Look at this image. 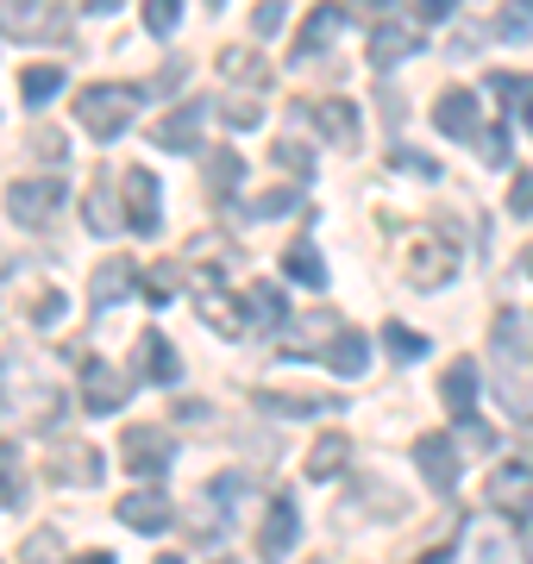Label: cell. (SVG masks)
<instances>
[{
	"label": "cell",
	"mask_w": 533,
	"mask_h": 564,
	"mask_svg": "<svg viewBox=\"0 0 533 564\" xmlns=\"http://www.w3.org/2000/svg\"><path fill=\"white\" fill-rule=\"evenodd\" d=\"M521 126H527V132H533V95H527V101H521Z\"/></svg>",
	"instance_id": "obj_50"
},
{
	"label": "cell",
	"mask_w": 533,
	"mask_h": 564,
	"mask_svg": "<svg viewBox=\"0 0 533 564\" xmlns=\"http://www.w3.org/2000/svg\"><path fill=\"white\" fill-rule=\"evenodd\" d=\"M283 276L302 282V289H327V263H320V251H314V239H295L283 251Z\"/></svg>",
	"instance_id": "obj_24"
},
{
	"label": "cell",
	"mask_w": 533,
	"mask_h": 564,
	"mask_svg": "<svg viewBox=\"0 0 533 564\" xmlns=\"http://www.w3.org/2000/svg\"><path fill=\"white\" fill-rule=\"evenodd\" d=\"M421 44H427V25L414 20V7H390L383 20H370V63H377V69L414 57Z\"/></svg>",
	"instance_id": "obj_2"
},
{
	"label": "cell",
	"mask_w": 533,
	"mask_h": 564,
	"mask_svg": "<svg viewBox=\"0 0 533 564\" xmlns=\"http://www.w3.org/2000/svg\"><path fill=\"white\" fill-rule=\"evenodd\" d=\"M258 408H270L276 421H308V414H333L346 402L327 395V389H258Z\"/></svg>",
	"instance_id": "obj_13"
},
{
	"label": "cell",
	"mask_w": 533,
	"mask_h": 564,
	"mask_svg": "<svg viewBox=\"0 0 533 564\" xmlns=\"http://www.w3.org/2000/svg\"><path fill=\"white\" fill-rule=\"evenodd\" d=\"M421 564H452V552H421Z\"/></svg>",
	"instance_id": "obj_49"
},
{
	"label": "cell",
	"mask_w": 533,
	"mask_h": 564,
	"mask_svg": "<svg viewBox=\"0 0 533 564\" xmlns=\"http://www.w3.org/2000/svg\"><path fill=\"white\" fill-rule=\"evenodd\" d=\"M0 32H13V39H32V44H57L69 32V13L63 7H32V0H13V7H0Z\"/></svg>",
	"instance_id": "obj_7"
},
{
	"label": "cell",
	"mask_w": 533,
	"mask_h": 564,
	"mask_svg": "<svg viewBox=\"0 0 533 564\" xmlns=\"http://www.w3.org/2000/svg\"><path fill=\"white\" fill-rule=\"evenodd\" d=\"M176 282H183V270H176V263H157V270L144 276V295H151V302L164 307L170 295H176Z\"/></svg>",
	"instance_id": "obj_37"
},
{
	"label": "cell",
	"mask_w": 533,
	"mask_h": 564,
	"mask_svg": "<svg viewBox=\"0 0 533 564\" xmlns=\"http://www.w3.org/2000/svg\"><path fill=\"white\" fill-rule=\"evenodd\" d=\"M490 508L496 514H509V521L533 514V464L527 458H502L490 470Z\"/></svg>",
	"instance_id": "obj_5"
},
{
	"label": "cell",
	"mask_w": 533,
	"mask_h": 564,
	"mask_svg": "<svg viewBox=\"0 0 533 564\" xmlns=\"http://www.w3.org/2000/svg\"><path fill=\"white\" fill-rule=\"evenodd\" d=\"M414 464H421V477H427L439 496H452V489H458V477H465L458 445H452L446 433H421V440H414Z\"/></svg>",
	"instance_id": "obj_8"
},
{
	"label": "cell",
	"mask_w": 533,
	"mask_h": 564,
	"mask_svg": "<svg viewBox=\"0 0 533 564\" xmlns=\"http://www.w3.org/2000/svg\"><path fill=\"white\" fill-rule=\"evenodd\" d=\"M32 321H39V326H57L63 321V295H57V289H44L39 302H32Z\"/></svg>",
	"instance_id": "obj_41"
},
{
	"label": "cell",
	"mask_w": 533,
	"mask_h": 564,
	"mask_svg": "<svg viewBox=\"0 0 533 564\" xmlns=\"http://www.w3.org/2000/svg\"><path fill=\"white\" fill-rule=\"evenodd\" d=\"M157 564H183V558H176V552H164V558H157Z\"/></svg>",
	"instance_id": "obj_53"
},
{
	"label": "cell",
	"mask_w": 533,
	"mask_h": 564,
	"mask_svg": "<svg viewBox=\"0 0 533 564\" xmlns=\"http://www.w3.org/2000/svg\"><path fill=\"white\" fill-rule=\"evenodd\" d=\"M477 383H483V377H477V364L471 358H458L446 370V377H439V402L452 408V414H458V421H471V408H477Z\"/></svg>",
	"instance_id": "obj_23"
},
{
	"label": "cell",
	"mask_w": 533,
	"mask_h": 564,
	"mask_svg": "<svg viewBox=\"0 0 533 564\" xmlns=\"http://www.w3.org/2000/svg\"><path fill=\"white\" fill-rule=\"evenodd\" d=\"M496 39H533V0H514V7H502L490 20Z\"/></svg>",
	"instance_id": "obj_32"
},
{
	"label": "cell",
	"mask_w": 533,
	"mask_h": 564,
	"mask_svg": "<svg viewBox=\"0 0 533 564\" xmlns=\"http://www.w3.org/2000/svg\"><path fill=\"white\" fill-rule=\"evenodd\" d=\"M521 276H533V245H527V251H521Z\"/></svg>",
	"instance_id": "obj_51"
},
{
	"label": "cell",
	"mask_w": 533,
	"mask_h": 564,
	"mask_svg": "<svg viewBox=\"0 0 533 564\" xmlns=\"http://www.w3.org/2000/svg\"><path fill=\"white\" fill-rule=\"evenodd\" d=\"M295 540H302V514H295V502L289 496H276L264 514V527H258V558L264 564H283L289 552H295Z\"/></svg>",
	"instance_id": "obj_9"
},
{
	"label": "cell",
	"mask_w": 533,
	"mask_h": 564,
	"mask_svg": "<svg viewBox=\"0 0 533 564\" xmlns=\"http://www.w3.org/2000/svg\"><path fill=\"white\" fill-rule=\"evenodd\" d=\"M176 20H183V7H176V0H144V25H151L157 39H170Z\"/></svg>",
	"instance_id": "obj_36"
},
{
	"label": "cell",
	"mask_w": 533,
	"mask_h": 564,
	"mask_svg": "<svg viewBox=\"0 0 533 564\" xmlns=\"http://www.w3.org/2000/svg\"><path fill=\"white\" fill-rule=\"evenodd\" d=\"M57 88H63V69H57V63H32V69L20 76V95H25L32 107H44Z\"/></svg>",
	"instance_id": "obj_31"
},
{
	"label": "cell",
	"mask_w": 533,
	"mask_h": 564,
	"mask_svg": "<svg viewBox=\"0 0 533 564\" xmlns=\"http://www.w3.org/2000/svg\"><path fill=\"white\" fill-rule=\"evenodd\" d=\"M395 170H409V176H439V163H427V158H421V151H409V144H402V151H395Z\"/></svg>",
	"instance_id": "obj_45"
},
{
	"label": "cell",
	"mask_w": 533,
	"mask_h": 564,
	"mask_svg": "<svg viewBox=\"0 0 533 564\" xmlns=\"http://www.w3.org/2000/svg\"><path fill=\"white\" fill-rule=\"evenodd\" d=\"M132 289H139V270H132L126 258H101L95 276H88V307H120Z\"/></svg>",
	"instance_id": "obj_17"
},
{
	"label": "cell",
	"mask_w": 533,
	"mask_h": 564,
	"mask_svg": "<svg viewBox=\"0 0 533 564\" xmlns=\"http://www.w3.org/2000/svg\"><path fill=\"white\" fill-rule=\"evenodd\" d=\"M346 458H351L346 433H320V440H314V452H308V477H314V484H327L333 470H346Z\"/></svg>",
	"instance_id": "obj_27"
},
{
	"label": "cell",
	"mask_w": 533,
	"mask_h": 564,
	"mask_svg": "<svg viewBox=\"0 0 533 564\" xmlns=\"http://www.w3.org/2000/svg\"><path fill=\"white\" fill-rule=\"evenodd\" d=\"M320 364H327L333 377H365V370H370V345H365V333H358V326H339V339L320 345Z\"/></svg>",
	"instance_id": "obj_22"
},
{
	"label": "cell",
	"mask_w": 533,
	"mask_h": 564,
	"mask_svg": "<svg viewBox=\"0 0 533 564\" xmlns=\"http://www.w3.org/2000/svg\"><path fill=\"white\" fill-rule=\"evenodd\" d=\"M276 25H283V7H276V0H264V7H258V32H276Z\"/></svg>",
	"instance_id": "obj_47"
},
{
	"label": "cell",
	"mask_w": 533,
	"mask_h": 564,
	"mask_svg": "<svg viewBox=\"0 0 533 564\" xmlns=\"http://www.w3.org/2000/svg\"><path fill=\"white\" fill-rule=\"evenodd\" d=\"M276 163H283V170H289V163H295V170H302V176H308V151H302V144H276Z\"/></svg>",
	"instance_id": "obj_46"
},
{
	"label": "cell",
	"mask_w": 533,
	"mask_h": 564,
	"mask_svg": "<svg viewBox=\"0 0 533 564\" xmlns=\"http://www.w3.org/2000/svg\"><path fill=\"white\" fill-rule=\"evenodd\" d=\"M120 452H126V470L151 484V477H164V470H170V458H176V440H170V426H126Z\"/></svg>",
	"instance_id": "obj_3"
},
{
	"label": "cell",
	"mask_w": 533,
	"mask_h": 564,
	"mask_svg": "<svg viewBox=\"0 0 533 564\" xmlns=\"http://www.w3.org/2000/svg\"><path fill=\"white\" fill-rule=\"evenodd\" d=\"M521 445H527V452H533V421H521Z\"/></svg>",
	"instance_id": "obj_52"
},
{
	"label": "cell",
	"mask_w": 533,
	"mask_h": 564,
	"mask_svg": "<svg viewBox=\"0 0 533 564\" xmlns=\"http://www.w3.org/2000/svg\"><path fill=\"white\" fill-rule=\"evenodd\" d=\"M509 214L514 220H533V170H521V176L509 182Z\"/></svg>",
	"instance_id": "obj_39"
},
{
	"label": "cell",
	"mask_w": 533,
	"mask_h": 564,
	"mask_svg": "<svg viewBox=\"0 0 533 564\" xmlns=\"http://www.w3.org/2000/svg\"><path fill=\"white\" fill-rule=\"evenodd\" d=\"M0 508H25V452L0 440Z\"/></svg>",
	"instance_id": "obj_26"
},
{
	"label": "cell",
	"mask_w": 533,
	"mask_h": 564,
	"mask_svg": "<svg viewBox=\"0 0 533 564\" xmlns=\"http://www.w3.org/2000/svg\"><path fill=\"white\" fill-rule=\"evenodd\" d=\"M258 120H264V107H251V101H232V107H226V126H232V132H251Z\"/></svg>",
	"instance_id": "obj_44"
},
{
	"label": "cell",
	"mask_w": 533,
	"mask_h": 564,
	"mask_svg": "<svg viewBox=\"0 0 533 564\" xmlns=\"http://www.w3.org/2000/svg\"><path fill=\"white\" fill-rule=\"evenodd\" d=\"M383 345H390V351H395L402 364H414V358H427V351H433V345L421 339V333H409L402 321H390V326H383Z\"/></svg>",
	"instance_id": "obj_34"
},
{
	"label": "cell",
	"mask_w": 533,
	"mask_h": 564,
	"mask_svg": "<svg viewBox=\"0 0 533 564\" xmlns=\"http://www.w3.org/2000/svg\"><path fill=\"white\" fill-rule=\"evenodd\" d=\"M83 220H88V232H120V214H113V195H107V188H88V207H83Z\"/></svg>",
	"instance_id": "obj_33"
},
{
	"label": "cell",
	"mask_w": 533,
	"mask_h": 564,
	"mask_svg": "<svg viewBox=\"0 0 533 564\" xmlns=\"http://www.w3.org/2000/svg\"><path fill=\"white\" fill-rule=\"evenodd\" d=\"M202 170H207V195L220 202L226 188L246 176V158H232V151H202Z\"/></svg>",
	"instance_id": "obj_29"
},
{
	"label": "cell",
	"mask_w": 533,
	"mask_h": 564,
	"mask_svg": "<svg viewBox=\"0 0 533 564\" xmlns=\"http://www.w3.org/2000/svg\"><path fill=\"white\" fill-rule=\"evenodd\" d=\"M458 433H465L477 452H496V426L490 421H477V414H471V421H458Z\"/></svg>",
	"instance_id": "obj_42"
},
{
	"label": "cell",
	"mask_w": 533,
	"mask_h": 564,
	"mask_svg": "<svg viewBox=\"0 0 533 564\" xmlns=\"http://www.w3.org/2000/svg\"><path fill=\"white\" fill-rule=\"evenodd\" d=\"M132 377L139 383H176L183 377V358H176V345L151 326V333H139V345H132Z\"/></svg>",
	"instance_id": "obj_12"
},
{
	"label": "cell",
	"mask_w": 533,
	"mask_h": 564,
	"mask_svg": "<svg viewBox=\"0 0 533 564\" xmlns=\"http://www.w3.org/2000/svg\"><path fill=\"white\" fill-rule=\"evenodd\" d=\"M246 302H251V326H283V289L276 282H251L246 289Z\"/></svg>",
	"instance_id": "obj_30"
},
{
	"label": "cell",
	"mask_w": 533,
	"mask_h": 564,
	"mask_svg": "<svg viewBox=\"0 0 533 564\" xmlns=\"http://www.w3.org/2000/svg\"><path fill=\"white\" fill-rule=\"evenodd\" d=\"M433 126H439L446 139H477V95L471 88H446V95L433 101Z\"/></svg>",
	"instance_id": "obj_20"
},
{
	"label": "cell",
	"mask_w": 533,
	"mask_h": 564,
	"mask_svg": "<svg viewBox=\"0 0 533 564\" xmlns=\"http://www.w3.org/2000/svg\"><path fill=\"white\" fill-rule=\"evenodd\" d=\"M120 521L132 527V533H164L170 521H176V502H170L157 484H144V489H132L120 502Z\"/></svg>",
	"instance_id": "obj_15"
},
{
	"label": "cell",
	"mask_w": 533,
	"mask_h": 564,
	"mask_svg": "<svg viewBox=\"0 0 533 564\" xmlns=\"http://www.w3.org/2000/svg\"><path fill=\"white\" fill-rule=\"evenodd\" d=\"M302 113H308V120L320 126L339 151H351V144H358V107H351L346 95H339V101H302Z\"/></svg>",
	"instance_id": "obj_21"
},
{
	"label": "cell",
	"mask_w": 533,
	"mask_h": 564,
	"mask_svg": "<svg viewBox=\"0 0 533 564\" xmlns=\"http://www.w3.org/2000/svg\"><path fill=\"white\" fill-rule=\"evenodd\" d=\"M139 107H144V88H132V82H95V88H83V101H76V120H83L88 139L107 144L132 126Z\"/></svg>",
	"instance_id": "obj_1"
},
{
	"label": "cell",
	"mask_w": 533,
	"mask_h": 564,
	"mask_svg": "<svg viewBox=\"0 0 533 564\" xmlns=\"http://www.w3.org/2000/svg\"><path fill=\"white\" fill-rule=\"evenodd\" d=\"M226 76H246V82H264V63H251V51H226Z\"/></svg>",
	"instance_id": "obj_43"
},
{
	"label": "cell",
	"mask_w": 533,
	"mask_h": 564,
	"mask_svg": "<svg viewBox=\"0 0 533 564\" xmlns=\"http://www.w3.org/2000/svg\"><path fill=\"white\" fill-rule=\"evenodd\" d=\"M51 470H57L63 484H88V489H95V484H101L107 464H101V452H95V445H88V452H83V445H69V452H63V458L51 464Z\"/></svg>",
	"instance_id": "obj_28"
},
{
	"label": "cell",
	"mask_w": 533,
	"mask_h": 564,
	"mask_svg": "<svg viewBox=\"0 0 533 564\" xmlns=\"http://www.w3.org/2000/svg\"><path fill=\"white\" fill-rule=\"evenodd\" d=\"M289 207H302V195H295V188H270V195L251 202V214H258V220H276V214H289Z\"/></svg>",
	"instance_id": "obj_38"
},
{
	"label": "cell",
	"mask_w": 533,
	"mask_h": 564,
	"mask_svg": "<svg viewBox=\"0 0 533 564\" xmlns=\"http://www.w3.org/2000/svg\"><path fill=\"white\" fill-rule=\"evenodd\" d=\"M126 389H132V383H126L113 364H101V358L83 364V408H88V414H120Z\"/></svg>",
	"instance_id": "obj_14"
},
{
	"label": "cell",
	"mask_w": 533,
	"mask_h": 564,
	"mask_svg": "<svg viewBox=\"0 0 533 564\" xmlns=\"http://www.w3.org/2000/svg\"><path fill=\"white\" fill-rule=\"evenodd\" d=\"M490 351L502 364H527L533 358V307H502L490 321Z\"/></svg>",
	"instance_id": "obj_11"
},
{
	"label": "cell",
	"mask_w": 533,
	"mask_h": 564,
	"mask_svg": "<svg viewBox=\"0 0 533 564\" xmlns=\"http://www.w3.org/2000/svg\"><path fill=\"white\" fill-rule=\"evenodd\" d=\"M0 402L39 414V408H57V389L51 383H25V351H7V358H0Z\"/></svg>",
	"instance_id": "obj_10"
},
{
	"label": "cell",
	"mask_w": 533,
	"mask_h": 564,
	"mask_svg": "<svg viewBox=\"0 0 533 564\" xmlns=\"http://www.w3.org/2000/svg\"><path fill=\"white\" fill-rule=\"evenodd\" d=\"M57 533H51V527H39V533H32V540L20 545V564H57Z\"/></svg>",
	"instance_id": "obj_35"
},
{
	"label": "cell",
	"mask_w": 533,
	"mask_h": 564,
	"mask_svg": "<svg viewBox=\"0 0 533 564\" xmlns=\"http://www.w3.org/2000/svg\"><path fill=\"white\" fill-rule=\"evenodd\" d=\"M339 25H346V13H339V7H314L308 25H302V32H295V44H289V57H295V63H314L333 39H339Z\"/></svg>",
	"instance_id": "obj_19"
},
{
	"label": "cell",
	"mask_w": 533,
	"mask_h": 564,
	"mask_svg": "<svg viewBox=\"0 0 533 564\" xmlns=\"http://www.w3.org/2000/svg\"><path fill=\"white\" fill-rule=\"evenodd\" d=\"M69 564H113V552H83V558H69Z\"/></svg>",
	"instance_id": "obj_48"
},
{
	"label": "cell",
	"mask_w": 533,
	"mask_h": 564,
	"mask_svg": "<svg viewBox=\"0 0 533 564\" xmlns=\"http://www.w3.org/2000/svg\"><path fill=\"white\" fill-rule=\"evenodd\" d=\"M477 151H483V163H509V132H502V126L477 132Z\"/></svg>",
	"instance_id": "obj_40"
},
{
	"label": "cell",
	"mask_w": 533,
	"mask_h": 564,
	"mask_svg": "<svg viewBox=\"0 0 533 564\" xmlns=\"http://www.w3.org/2000/svg\"><path fill=\"white\" fill-rule=\"evenodd\" d=\"M207 107L214 101H183L176 107V113H170V120H157V132H151V139L164 144V151H202V126H207Z\"/></svg>",
	"instance_id": "obj_16"
},
{
	"label": "cell",
	"mask_w": 533,
	"mask_h": 564,
	"mask_svg": "<svg viewBox=\"0 0 533 564\" xmlns=\"http://www.w3.org/2000/svg\"><path fill=\"white\" fill-rule=\"evenodd\" d=\"M126 202H132L126 220L139 226V239H157L164 214H157V176H151V170H126Z\"/></svg>",
	"instance_id": "obj_18"
},
{
	"label": "cell",
	"mask_w": 533,
	"mask_h": 564,
	"mask_svg": "<svg viewBox=\"0 0 533 564\" xmlns=\"http://www.w3.org/2000/svg\"><path fill=\"white\" fill-rule=\"evenodd\" d=\"M63 207V182L57 176H20L7 182V214L20 226H51V214Z\"/></svg>",
	"instance_id": "obj_4"
},
{
	"label": "cell",
	"mask_w": 533,
	"mask_h": 564,
	"mask_svg": "<svg viewBox=\"0 0 533 564\" xmlns=\"http://www.w3.org/2000/svg\"><path fill=\"white\" fill-rule=\"evenodd\" d=\"M409 282L414 289H439V282H452V245H414Z\"/></svg>",
	"instance_id": "obj_25"
},
{
	"label": "cell",
	"mask_w": 533,
	"mask_h": 564,
	"mask_svg": "<svg viewBox=\"0 0 533 564\" xmlns=\"http://www.w3.org/2000/svg\"><path fill=\"white\" fill-rule=\"evenodd\" d=\"M188 282H195V302H202V321L220 333V339H246L251 333V314H232V302H226V289L214 270H188Z\"/></svg>",
	"instance_id": "obj_6"
}]
</instances>
